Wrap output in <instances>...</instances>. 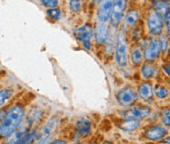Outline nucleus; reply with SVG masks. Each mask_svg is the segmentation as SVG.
<instances>
[{"mask_svg": "<svg viewBox=\"0 0 170 144\" xmlns=\"http://www.w3.org/2000/svg\"><path fill=\"white\" fill-rule=\"evenodd\" d=\"M147 26L151 34L155 35H159L163 31L162 16L155 10H151L148 15Z\"/></svg>", "mask_w": 170, "mask_h": 144, "instance_id": "3", "label": "nucleus"}, {"mask_svg": "<svg viewBox=\"0 0 170 144\" xmlns=\"http://www.w3.org/2000/svg\"><path fill=\"white\" fill-rule=\"evenodd\" d=\"M139 95L144 100H150L153 96V87L151 82H143L139 86Z\"/></svg>", "mask_w": 170, "mask_h": 144, "instance_id": "12", "label": "nucleus"}, {"mask_svg": "<svg viewBox=\"0 0 170 144\" xmlns=\"http://www.w3.org/2000/svg\"><path fill=\"white\" fill-rule=\"evenodd\" d=\"M52 143H65V141H64V140H62V141H60V140H55V141H52Z\"/></svg>", "mask_w": 170, "mask_h": 144, "instance_id": "27", "label": "nucleus"}, {"mask_svg": "<svg viewBox=\"0 0 170 144\" xmlns=\"http://www.w3.org/2000/svg\"><path fill=\"white\" fill-rule=\"evenodd\" d=\"M139 21V12L136 9H132L125 15V24L128 27H135Z\"/></svg>", "mask_w": 170, "mask_h": 144, "instance_id": "15", "label": "nucleus"}, {"mask_svg": "<svg viewBox=\"0 0 170 144\" xmlns=\"http://www.w3.org/2000/svg\"><path fill=\"white\" fill-rule=\"evenodd\" d=\"M160 51H161V49H160L159 41L155 38H152V39H150L148 43L147 44L146 51H144V55L148 61H155L157 57L159 56Z\"/></svg>", "mask_w": 170, "mask_h": 144, "instance_id": "8", "label": "nucleus"}, {"mask_svg": "<svg viewBox=\"0 0 170 144\" xmlns=\"http://www.w3.org/2000/svg\"><path fill=\"white\" fill-rule=\"evenodd\" d=\"M151 114V108L144 105H137L123 115L124 119H136V120H142L147 118Z\"/></svg>", "mask_w": 170, "mask_h": 144, "instance_id": "6", "label": "nucleus"}, {"mask_svg": "<svg viewBox=\"0 0 170 144\" xmlns=\"http://www.w3.org/2000/svg\"><path fill=\"white\" fill-rule=\"evenodd\" d=\"M100 2L101 4L97 10V18L100 23H106L110 19L113 0H102Z\"/></svg>", "mask_w": 170, "mask_h": 144, "instance_id": "9", "label": "nucleus"}, {"mask_svg": "<svg viewBox=\"0 0 170 144\" xmlns=\"http://www.w3.org/2000/svg\"><path fill=\"white\" fill-rule=\"evenodd\" d=\"M115 59L116 63L120 67H125L126 66L128 60V43L124 32H121L117 38L115 49Z\"/></svg>", "mask_w": 170, "mask_h": 144, "instance_id": "2", "label": "nucleus"}, {"mask_svg": "<svg viewBox=\"0 0 170 144\" xmlns=\"http://www.w3.org/2000/svg\"><path fill=\"white\" fill-rule=\"evenodd\" d=\"M126 3L127 0H113L110 14V20L113 26H118L121 22L126 9Z\"/></svg>", "mask_w": 170, "mask_h": 144, "instance_id": "4", "label": "nucleus"}, {"mask_svg": "<svg viewBox=\"0 0 170 144\" xmlns=\"http://www.w3.org/2000/svg\"><path fill=\"white\" fill-rule=\"evenodd\" d=\"M92 129V126H90V122L86 118L79 119L76 123V130L79 134L81 135H88L90 133Z\"/></svg>", "mask_w": 170, "mask_h": 144, "instance_id": "13", "label": "nucleus"}, {"mask_svg": "<svg viewBox=\"0 0 170 144\" xmlns=\"http://www.w3.org/2000/svg\"><path fill=\"white\" fill-rule=\"evenodd\" d=\"M138 98V94L132 87H124L117 93V101L123 106L133 104Z\"/></svg>", "mask_w": 170, "mask_h": 144, "instance_id": "5", "label": "nucleus"}, {"mask_svg": "<svg viewBox=\"0 0 170 144\" xmlns=\"http://www.w3.org/2000/svg\"><path fill=\"white\" fill-rule=\"evenodd\" d=\"M159 41V44H160V49L162 51H165L167 49V45H168V42H167V38H161Z\"/></svg>", "mask_w": 170, "mask_h": 144, "instance_id": "24", "label": "nucleus"}, {"mask_svg": "<svg viewBox=\"0 0 170 144\" xmlns=\"http://www.w3.org/2000/svg\"><path fill=\"white\" fill-rule=\"evenodd\" d=\"M139 126H140V121L136 120V119H125L123 123L118 125L120 129L125 131H128V133L136 130L139 127Z\"/></svg>", "mask_w": 170, "mask_h": 144, "instance_id": "14", "label": "nucleus"}, {"mask_svg": "<svg viewBox=\"0 0 170 144\" xmlns=\"http://www.w3.org/2000/svg\"><path fill=\"white\" fill-rule=\"evenodd\" d=\"M25 117V110L21 106L11 108L0 122V136L7 137L21 126Z\"/></svg>", "mask_w": 170, "mask_h": 144, "instance_id": "1", "label": "nucleus"}, {"mask_svg": "<svg viewBox=\"0 0 170 144\" xmlns=\"http://www.w3.org/2000/svg\"><path fill=\"white\" fill-rule=\"evenodd\" d=\"M94 1H97V2H100V1H102V0H94Z\"/></svg>", "mask_w": 170, "mask_h": 144, "instance_id": "28", "label": "nucleus"}, {"mask_svg": "<svg viewBox=\"0 0 170 144\" xmlns=\"http://www.w3.org/2000/svg\"><path fill=\"white\" fill-rule=\"evenodd\" d=\"M40 1L45 7L48 8H55L58 5V0H40Z\"/></svg>", "mask_w": 170, "mask_h": 144, "instance_id": "23", "label": "nucleus"}, {"mask_svg": "<svg viewBox=\"0 0 170 144\" xmlns=\"http://www.w3.org/2000/svg\"><path fill=\"white\" fill-rule=\"evenodd\" d=\"M107 38H108V26L106 23L98 24L94 32L95 42L98 44H103L106 42Z\"/></svg>", "mask_w": 170, "mask_h": 144, "instance_id": "11", "label": "nucleus"}, {"mask_svg": "<svg viewBox=\"0 0 170 144\" xmlns=\"http://www.w3.org/2000/svg\"><path fill=\"white\" fill-rule=\"evenodd\" d=\"M155 66L151 64H144L142 70H141V73H142V77L144 80H148L155 75Z\"/></svg>", "mask_w": 170, "mask_h": 144, "instance_id": "18", "label": "nucleus"}, {"mask_svg": "<svg viewBox=\"0 0 170 144\" xmlns=\"http://www.w3.org/2000/svg\"><path fill=\"white\" fill-rule=\"evenodd\" d=\"M162 121L165 126H169L170 125V121H169V110L164 111V113L162 115Z\"/></svg>", "mask_w": 170, "mask_h": 144, "instance_id": "25", "label": "nucleus"}, {"mask_svg": "<svg viewBox=\"0 0 170 144\" xmlns=\"http://www.w3.org/2000/svg\"><path fill=\"white\" fill-rule=\"evenodd\" d=\"M163 70H164V72L166 73L167 77H169V65H167V67H163Z\"/></svg>", "mask_w": 170, "mask_h": 144, "instance_id": "26", "label": "nucleus"}, {"mask_svg": "<svg viewBox=\"0 0 170 144\" xmlns=\"http://www.w3.org/2000/svg\"><path fill=\"white\" fill-rule=\"evenodd\" d=\"M58 123H59V121H58L57 117H52L50 120L48 121V123L44 126L43 130H42L44 136H49V135L54 133L57 129Z\"/></svg>", "mask_w": 170, "mask_h": 144, "instance_id": "16", "label": "nucleus"}, {"mask_svg": "<svg viewBox=\"0 0 170 144\" xmlns=\"http://www.w3.org/2000/svg\"><path fill=\"white\" fill-rule=\"evenodd\" d=\"M93 28L90 25H84L77 31V38L87 49H90L93 38Z\"/></svg>", "mask_w": 170, "mask_h": 144, "instance_id": "7", "label": "nucleus"}, {"mask_svg": "<svg viewBox=\"0 0 170 144\" xmlns=\"http://www.w3.org/2000/svg\"><path fill=\"white\" fill-rule=\"evenodd\" d=\"M153 93H155V95L158 98H160V99H163V98H166L168 96L169 91L165 86L157 85L155 87V91H153Z\"/></svg>", "mask_w": 170, "mask_h": 144, "instance_id": "19", "label": "nucleus"}, {"mask_svg": "<svg viewBox=\"0 0 170 144\" xmlns=\"http://www.w3.org/2000/svg\"><path fill=\"white\" fill-rule=\"evenodd\" d=\"M167 133L168 130L166 129V127L161 126H155L151 127L147 131V137L151 141H158L160 139H162L167 134Z\"/></svg>", "mask_w": 170, "mask_h": 144, "instance_id": "10", "label": "nucleus"}, {"mask_svg": "<svg viewBox=\"0 0 170 144\" xmlns=\"http://www.w3.org/2000/svg\"><path fill=\"white\" fill-rule=\"evenodd\" d=\"M47 15L53 20H59L61 18V11L57 8H50L47 10Z\"/></svg>", "mask_w": 170, "mask_h": 144, "instance_id": "21", "label": "nucleus"}, {"mask_svg": "<svg viewBox=\"0 0 170 144\" xmlns=\"http://www.w3.org/2000/svg\"><path fill=\"white\" fill-rule=\"evenodd\" d=\"M12 94V91L9 89H1L0 90V106L5 104V102L9 99Z\"/></svg>", "mask_w": 170, "mask_h": 144, "instance_id": "20", "label": "nucleus"}, {"mask_svg": "<svg viewBox=\"0 0 170 144\" xmlns=\"http://www.w3.org/2000/svg\"><path fill=\"white\" fill-rule=\"evenodd\" d=\"M143 58H144V52L142 50V48L136 47L133 49L131 53V62L133 65L135 66L141 65L143 62Z\"/></svg>", "mask_w": 170, "mask_h": 144, "instance_id": "17", "label": "nucleus"}, {"mask_svg": "<svg viewBox=\"0 0 170 144\" xmlns=\"http://www.w3.org/2000/svg\"><path fill=\"white\" fill-rule=\"evenodd\" d=\"M69 6L73 12H79L81 9V0H70Z\"/></svg>", "mask_w": 170, "mask_h": 144, "instance_id": "22", "label": "nucleus"}]
</instances>
